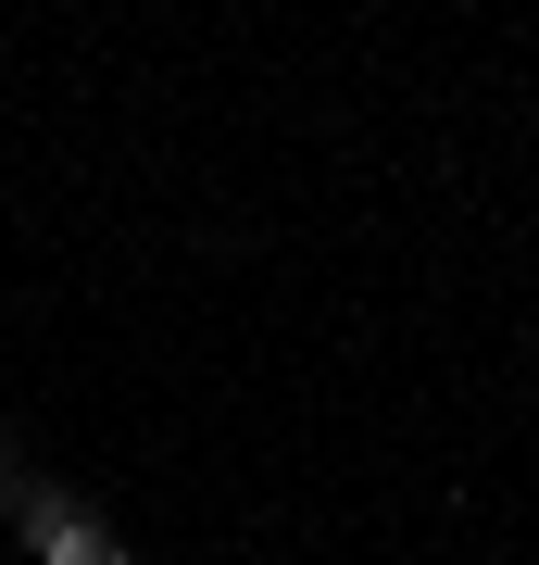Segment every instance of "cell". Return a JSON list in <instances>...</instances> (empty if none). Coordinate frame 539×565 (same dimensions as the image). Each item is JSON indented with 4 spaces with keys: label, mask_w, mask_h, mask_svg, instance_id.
<instances>
[{
    "label": "cell",
    "mask_w": 539,
    "mask_h": 565,
    "mask_svg": "<svg viewBox=\"0 0 539 565\" xmlns=\"http://www.w3.org/2000/svg\"><path fill=\"white\" fill-rule=\"evenodd\" d=\"M114 565H151V553H139V541H126V553H114Z\"/></svg>",
    "instance_id": "obj_2"
},
{
    "label": "cell",
    "mask_w": 539,
    "mask_h": 565,
    "mask_svg": "<svg viewBox=\"0 0 539 565\" xmlns=\"http://www.w3.org/2000/svg\"><path fill=\"white\" fill-rule=\"evenodd\" d=\"M13 541H25V553H39V565H114V553H126V541H114V515H100V503H88V490H63V478H51V503H39V515H25V527H13Z\"/></svg>",
    "instance_id": "obj_1"
}]
</instances>
